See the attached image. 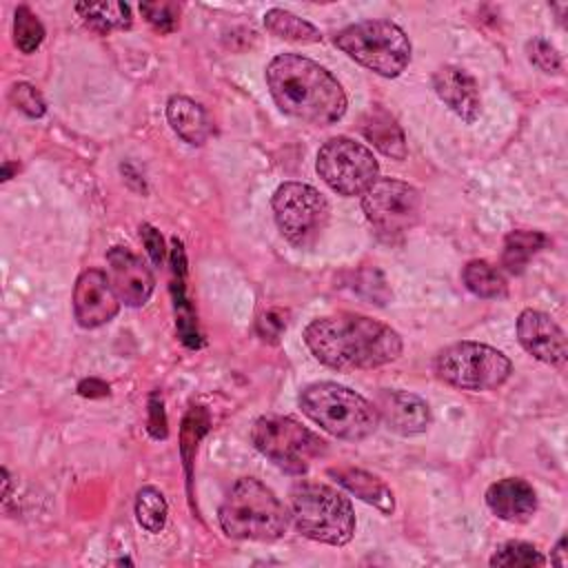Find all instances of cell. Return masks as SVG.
I'll return each mask as SVG.
<instances>
[{"mask_svg": "<svg viewBox=\"0 0 568 568\" xmlns=\"http://www.w3.org/2000/svg\"><path fill=\"white\" fill-rule=\"evenodd\" d=\"M304 342L317 362L335 371L377 368L402 353V337L395 328L357 313L313 320L304 328Z\"/></svg>", "mask_w": 568, "mask_h": 568, "instance_id": "1", "label": "cell"}, {"mask_svg": "<svg viewBox=\"0 0 568 568\" xmlns=\"http://www.w3.org/2000/svg\"><path fill=\"white\" fill-rule=\"evenodd\" d=\"M266 84L275 104L302 122L328 126L346 113V93L337 78L300 53L275 55L266 67Z\"/></svg>", "mask_w": 568, "mask_h": 568, "instance_id": "2", "label": "cell"}, {"mask_svg": "<svg viewBox=\"0 0 568 568\" xmlns=\"http://www.w3.org/2000/svg\"><path fill=\"white\" fill-rule=\"evenodd\" d=\"M217 519L231 539L273 541L286 532L291 515L268 486L255 477H242L226 493Z\"/></svg>", "mask_w": 568, "mask_h": 568, "instance_id": "3", "label": "cell"}, {"mask_svg": "<svg viewBox=\"0 0 568 568\" xmlns=\"http://www.w3.org/2000/svg\"><path fill=\"white\" fill-rule=\"evenodd\" d=\"M297 402L308 419L337 439H366L379 424V415L366 397L335 382H315L306 386Z\"/></svg>", "mask_w": 568, "mask_h": 568, "instance_id": "4", "label": "cell"}, {"mask_svg": "<svg viewBox=\"0 0 568 568\" xmlns=\"http://www.w3.org/2000/svg\"><path fill=\"white\" fill-rule=\"evenodd\" d=\"M291 519L295 528L320 544L344 546L355 532V513L339 490L317 481H300L291 488Z\"/></svg>", "mask_w": 568, "mask_h": 568, "instance_id": "5", "label": "cell"}, {"mask_svg": "<svg viewBox=\"0 0 568 568\" xmlns=\"http://www.w3.org/2000/svg\"><path fill=\"white\" fill-rule=\"evenodd\" d=\"M335 47L384 78H397L410 62V40L390 20H362L335 36Z\"/></svg>", "mask_w": 568, "mask_h": 568, "instance_id": "6", "label": "cell"}, {"mask_svg": "<svg viewBox=\"0 0 568 568\" xmlns=\"http://www.w3.org/2000/svg\"><path fill=\"white\" fill-rule=\"evenodd\" d=\"M253 446L291 475L306 473L326 453V442L293 417L264 415L251 428Z\"/></svg>", "mask_w": 568, "mask_h": 568, "instance_id": "7", "label": "cell"}, {"mask_svg": "<svg viewBox=\"0 0 568 568\" xmlns=\"http://www.w3.org/2000/svg\"><path fill=\"white\" fill-rule=\"evenodd\" d=\"M435 373L442 382L462 390H493L510 377L513 364L488 344L457 342L439 351Z\"/></svg>", "mask_w": 568, "mask_h": 568, "instance_id": "8", "label": "cell"}, {"mask_svg": "<svg viewBox=\"0 0 568 568\" xmlns=\"http://www.w3.org/2000/svg\"><path fill=\"white\" fill-rule=\"evenodd\" d=\"M273 217L280 233L295 246H311L324 231L328 222V202L326 197L302 182H284L275 189L273 200Z\"/></svg>", "mask_w": 568, "mask_h": 568, "instance_id": "9", "label": "cell"}, {"mask_svg": "<svg viewBox=\"0 0 568 568\" xmlns=\"http://www.w3.org/2000/svg\"><path fill=\"white\" fill-rule=\"evenodd\" d=\"M315 169L335 193L346 197L362 195L379 173L373 151L346 135L331 138L322 144Z\"/></svg>", "mask_w": 568, "mask_h": 568, "instance_id": "10", "label": "cell"}, {"mask_svg": "<svg viewBox=\"0 0 568 568\" xmlns=\"http://www.w3.org/2000/svg\"><path fill=\"white\" fill-rule=\"evenodd\" d=\"M362 209L382 235H399L417 222L422 197L415 186L402 180L377 178L362 193Z\"/></svg>", "mask_w": 568, "mask_h": 568, "instance_id": "11", "label": "cell"}, {"mask_svg": "<svg viewBox=\"0 0 568 568\" xmlns=\"http://www.w3.org/2000/svg\"><path fill=\"white\" fill-rule=\"evenodd\" d=\"M120 311V297L113 291L109 275L89 268L82 271L73 288V315L82 328H98L111 322Z\"/></svg>", "mask_w": 568, "mask_h": 568, "instance_id": "12", "label": "cell"}, {"mask_svg": "<svg viewBox=\"0 0 568 568\" xmlns=\"http://www.w3.org/2000/svg\"><path fill=\"white\" fill-rule=\"evenodd\" d=\"M517 339L535 359L550 366L566 364V333L548 313L535 308L521 311L517 317Z\"/></svg>", "mask_w": 568, "mask_h": 568, "instance_id": "13", "label": "cell"}, {"mask_svg": "<svg viewBox=\"0 0 568 568\" xmlns=\"http://www.w3.org/2000/svg\"><path fill=\"white\" fill-rule=\"evenodd\" d=\"M106 262L109 282L118 293L120 302H124L126 306L146 304L155 288V277L151 268L124 246H111L106 253Z\"/></svg>", "mask_w": 568, "mask_h": 568, "instance_id": "14", "label": "cell"}, {"mask_svg": "<svg viewBox=\"0 0 568 568\" xmlns=\"http://www.w3.org/2000/svg\"><path fill=\"white\" fill-rule=\"evenodd\" d=\"M375 410L388 430L410 437L430 426L428 404L408 390H382L375 399Z\"/></svg>", "mask_w": 568, "mask_h": 568, "instance_id": "15", "label": "cell"}, {"mask_svg": "<svg viewBox=\"0 0 568 568\" xmlns=\"http://www.w3.org/2000/svg\"><path fill=\"white\" fill-rule=\"evenodd\" d=\"M437 98L466 124H473L481 113V100L475 78L459 67H439L433 75Z\"/></svg>", "mask_w": 568, "mask_h": 568, "instance_id": "16", "label": "cell"}, {"mask_svg": "<svg viewBox=\"0 0 568 568\" xmlns=\"http://www.w3.org/2000/svg\"><path fill=\"white\" fill-rule=\"evenodd\" d=\"M486 506L504 521H528L537 510L535 488L521 477H506L488 486Z\"/></svg>", "mask_w": 568, "mask_h": 568, "instance_id": "17", "label": "cell"}, {"mask_svg": "<svg viewBox=\"0 0 568 568\" xmlns=\"http://www.w3.org/2000/svg\"><path fill=\"white\" fill-rule=\"evenodd\" d=\"M166 120L171 129L193 146H202L213 133V124L209 120L206 109L186 95L169 98Z\"/></svg>", "mask_w": 568, "mask_h": 568, "instance_id": "18", "label": "cell"}, {"mask_svg": "<svg viewBox=\"0 0 568 568\" xmlns=\"http://www.w3.org/2000/svg\"><path fill=\"white\" fill-rule=\"evenodd\" d=\"M362 133L364 138L384 155L393 160H404L408 149H406V135L397 120L382 106H373L364 118H362Z\"/></svg>", "mask_w": 568, "mask_h": 568, "instance_id": "19", "label": "cell"}, {"mask_svg": "<svg viewBox=\"0 0 568 568\" xmlns=\"http://www.w3.org/2000/svg\"><path fill=\"white\" fill-rule=\"evenodd\" d=\"M328 475L335 477V481L339 486H344L348 493H353L357 499L379 508L386 515L393 513V508H395L393 493L379 477H375L362 468H331Z\"/></svg>", "mask_w": 568, "mask_h": 568, "instance_id": "20", "label": "cell"}, {"mask_svg": "<svg viewBox=\"0 0 568 568\" xmlns=\"http://www.w3.org/2000/svg\"><path fill=\"white\" fill-rule=\"evenodd\" d=\"M171 264H173V293H175V324H178V333L180 339L189 346V348H197L200 346V331H197V322H195V313L191 308V304L184 297V273H186V264H184V248L182 242L175 237L173 240V248H171Z\"/></svg>", "mask_w": 568, "mask_h": 568, "instance_id": "21", "label": "cell"}, {"mask_svg": "<svg viewBox=\"0 0 568 568\" xmlns=\"http://www.w3.org/2000/svg\"><path fill=\"white\" fill-rule=\"evenodd\" d=\"M548 244H550V240L541 231H510L504 240L501 266L508 273L519 275V273H524V268L528 266L532 255H537Z\"/></svg>", "mask_w": 568, "mask_h": 568, "instance_id": "22", "label": "cell"}, {"mask_svg": "<svg viewBox=\"0 0 568 568\" xmlns=\"http://www.w3.org/2000/svg\"><path fill=\"white\" fill-rule=\"evenodd\" d=\"M75 11L84 20V24L102 36L111 31H122L129 29L133 18L131 9L124 2H82L75 4Z\"/></svg>", "mask_w": 568, "mask_h": 568, "instance_id": "23", "label": "cell"}, {"mask_svg": "<svg viewBox=\"0 0 568 568\" xmlns=\"http://www.w3.org/2000/svg\"><path fill=\"white\" fill-rule=\"evenodd\" d=\"M264 27L275 38L288 40V42L311 44V42L322 40V33L317 31L315 24H311L308 20H304L291 11H284V9H268L264 16Z\"/></svg>", "mask_w": 568, "mask_h": 568, "instance_id": "24", "label": "cell"}, {"mask_svg": "<svg viewBox=\"0 0 568 568\" xmlns=\"http://www.w3.org/2000/svg\"><path fill=\"white\" fill-rule=\"evenodd\" d=\"M462 280L473 295L484 300L504 297L508 291V284L501 271L486 260H470L462 271Z\"/></svg>", "mask_w": 568, "mask_h": 568, "instance_id": "25", "label": "cell"}, {"mask_svg": "<svg viewBox=\"0 0 568 568\" xmlns=\"http://www.w3.org/2000/svg\"><path fill=\"white\" fill-rule=\"evenodd\" d=\"M169 506L155 486H144L135 495V519L146 532H160L166 524Z\"/></svg>", "mask_w": 568, "mask_h": 568, "instance_id": "26", "label": "cell"}, {"mask_svg": "<svg viewBox=\"0 0 568 568\" xmlns=\"http://www.w3.org/2000/svg\"><path fill=\"white\" fill-rule=\"evenodd\" d=\"M544 564H546V557L532 544L515 541V539L501 544L490 557V566H497V568H513V566L532 568Z\"/></svg>", "mask_w": 568, "mask_h": 568, "instance_id": "27", "label": "cell"}, {"mask_svg": "<svg viewBox=\"0 0 568 568\" xmlns=\"http://www.w3.org/2000/svg\"><path fill=\"white\" fill-rule=\"evenodd\" d=\"M13 40L22 53H33L44 40V27L29 7H18L13 13Z\"/></svg>", "mask_w": 568, "mask_h": 568, "instance_id": "28", "label": "cell"}, {"mask_svg": "<svg viewBox=\"0 0 568 568\" xmlns=\"http://www.w3.org/2000/svg\"><path fill=\"white\" fill-rule=\"evenodd\" d=\"M140 13L160 33H171L180 24V4L171 2V0L140 2Z\"/></svg>", "mask_w": 568, "mask_h": 568, "instance_id": "29", "label": "cell"}, {"mask_svg": "<svg viewBox=\"0 0 568 568\" xmlns=\"http://www.w3.org/2000/svg\"><path fill=\"white\" fill-rule=\"evenodd\" d=\"M9 100L18 111H22L29 118H42L47 111V102L42 93L29 82H16L9 91Z\"/></svg>", "mask_w": 568, "mask_h": 568, "instance_id": "30", "label": "cell"}, {"mask_svg": "<svg viewBox=\"0 0 568 568\" xmlns=\"http://www.w3.org/2000/svg\"><path fill=\"white\" fill-rule=\"evenodd\" d=\"M526 55L528 60L544 73H561V55L557 49L544 40V38H532L526 42Z\"/></svg>", "mask_w": 568, "mask_h": 568, "instance_id": "31", "label": "cell"}, {"mask_svg": "<svg viewBox=\"0 0 568 568\" xmlns=\"http://www.w3.org/2000/svg\"><path fill=\"white\" fill-rule=\"evenodd\" d=\"M140 237H142V244H144L151 262L155 266H162L164 260H166V246H164L162 233L155 226H151V224H142L140 226Z\"/></svg>", "mask_w": 568, "mask_h": 568, "instance_id": "32", "label": "cell"}, {"mask_svg": "<svg viewBox=\"0 0 568 568\" xmlns=\"http://www.w3.org/2000/svg\"><path fill=\"white\" fill-rule=\"evenodd\" d=\"M149 430L155 439H164L166 437V417H164V408H162V399L158 395H151L149 402Z\"/></svg>", "mask_w": 568, "mask_h": 568, "instance_id": "33", "label": "cell"}, {"mask_svg": "<svg viewBox=\"0 0 568 568\" xmlns=\"http://www.w3.org/2000/svg\"><path fill=\"white\" fill-rule=\"evenodd\" d=\"M277 315H280L277 311H271V313H266V315L260 320V333H262L264 337L277 339V335L282 333V328H284V320H280Z\"/></svg>", "mask_w": 568, "mask_h": 568, "instance_id": "34", "label": "cell"}, {"mask_svg": "<svg viewBox=\"0 0 568 568\" xmlns=\"http://www.w3.org/2000/svg\"><path fill=\"white\" fill-rule=\"evenodd\" d=\"M78 393L82 397H106L109 395V384H104L102 379L89 377V379H82L78 384Z\"/></svg>", "mask_w": 568, "mask_h": 568, "instance_id": "35", "label": "cell"}, {"mask_svg": "<svg viewBox=\"0 0 568 568\" xmlns=\"http://www.w3.org/2000/svg\"><path fill=\"white\" fill-rule=\"evenodd\" d=\"M550 561L555 564V566H566L568 561H566V537L561 535L559 537V541H557V546H555V550H552V555H550Z\"/></svg>", "mask_w": 568, "mask_h": 568, "instance_id": "36", "label": "cell"}, {"mask_svg": "<svg viewBox=\"0 0 568 568\" xmlns=\"http://www.w3.org/2000/svg\"><path fill=\"white\" fill-rule=\"evenodd\" d=\"M4 171H2V180H9L11 178V164L9 162H4V166H2Z\"/></svg>", "mask_w": 568, "mask_h": 568, "instance_id": "37", "label": "cell"}]
</instances>
